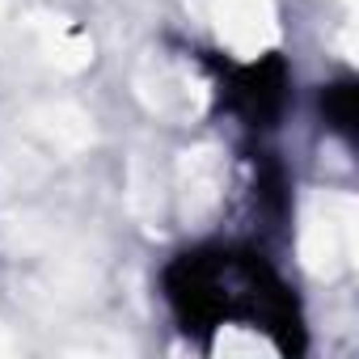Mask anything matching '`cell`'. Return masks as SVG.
I'll use <instances>...</instances> for the list:
<instances>
[{
  "label": "cell",
  "instance_id": "cell-2",
  "mask_svg": "<svg viewBox=\"0 0 359 359\" xmlns=\"http://www.w3.org/2000/svg\"><path fill=\"white\" fill-rule=\"evenodd\" d=\"M351 97H355V89H351V85H334V89H325L330 118H334V127H338V131H351V118H355V110H351Z\"/></svg>",
  "mask_w": 359,
  "mask_h": 359
},
{
  "label": "cell",
  "instance_id": "cell-1",
  "mask_svg": "<svg viewBox=\"0 0 359 359\" xmlns=\"http://www.w3.org/2000/svg\"><path fill=\"white\" fill-rule=\"evenodd\" d=\"M224 102L233 114H241L250 127H271L287 102V72L279 60H262V64H241L229 68L224 81Z\"/></svg>",
  "mask_w": 359,
  "mask_h": 359
}]
</instances>
